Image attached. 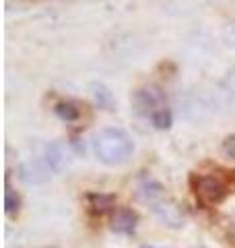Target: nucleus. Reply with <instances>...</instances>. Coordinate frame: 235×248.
<instances>
[{
    "mask_svg": "<svg viewBox=\"0 0 235 248\" xmlns=\"http://www.w3.org/2000/svg\"><path fill=\"white\" fill-rule=\"evenodd\" d=\"M19 207H21L19 195L11 188V186H6V192H4V211H6V215L19 213Z\"/></svg>",
    "mask_w": 235,
    "mask_h": 248,
    "instance_id": "6e6552de",
    "label": "nucleus"
},
{
    "mask_svg": "<svg viewBox=\"0 0 235 248\" xmlns=\"http://www.w3.org/2000/svg\"><path fill=\"white\" fill-rule=\"evenodd\" d=\"M91 201V207H93V211H105V209L112 207L114 203V197H103V195H91L89 197Z\"/></svg>",
    "mask_w": 235,
    "mask_h": 248,
    "instance_id": "ddd939ff",
    "label": "nucleus"
},
{
    "mask_svg": "<svg viewBox=\"0 0 235 248\" xmlns=\"http://www.w3.org/2000/svg\"><path fill=\"white\" fill-rule=\"evenodd\" d=\"M19 174H21V180L25 184H45L52 176V170L44 164V159H29L25 164H21L19 168Z\"/></svg>",
    "mask_w": 235,
    "mask_h": 248,
    "instance_id": "20e7f679",
    "label": "nucleus"
},
{
    "mask_svg": "<svg viewBox=\"0 0 235 248\" xmlns=\"http://www.w3.org/2000/svg\"><path fill=\"white\" fill-rule=\"evenodd\" d=\"M42 159H44V164L52 170V174L64 172V170L68 168V161H70L66 147L62 143H48L45 145L44 153H42Z\"/></svg>",
    "mask_w": 235,
    "mask_h": 248,
    "instance_id": "423d86ee",
    "label": "nucleus"
},
{
    "mask_svg": "<svg viewBox=\"0 0 235 248\" xmlns=\"http://www.w3.org/2000/svg\"><path fill=\"white\" fill-rule=\"evenodd\" d=\"M223 151L229 155L231 159H235V135H231V137H227L225 141H223Z\"/></svg>",
    "mask_w": 235,
    "mask_h": 248,
    "instance_id": "4468645a",
    "label": "nucleus"
},
{
    "mask_svg": "<svg viewBox=\"0 0 235 248\" xmlns=\"http://www.w3.org/2000/svg\"><path fill=\"white\" fill-rule=\"evenodd\" d=\"M151 122L155 124L157 128H169L171 126V112L167 110V108H163V110L155 112L151 116Z\"/></svg>",
    "mask_w": 235,
    "mask_h": 248,
    "instance_id": "9d476101",
    "label": "nucleus"
},
{
    "mask_svg": "<svg viewBox=\"0 0 235 248\" xmlns=\"http://www.w3.org/2000/svg\"><path fill=\"white\" fill-rule=\"evenodd\" d=\"M221 89H223L229 97H235V66H231L229 71L225 73L223 81H221Z\"/></svg>",
    "mask_w": 235,
    "mask_h": 248,
    "instance_id": "f8f14e48",
    "label": "nucleus"
},
{
    "mask_svg": "<svg viewBox=\"0 0 235 248\" xmlns=\"http://www.w3.org/2000/svg\"><path fill=\"white\" fill-rule=\"evenodd\" d=\"M221 40H223V44L227 46V48L235 50V19H231V21L223 27V31H221Z\"/></svg>",
    "mask_w": 235,
    "mask_h": 248,
    "instance_id": "9b49d317",
    "label": "nucleus"
},
{
    "mask_svg": "<svg viewBox=\"0 0 235 248\" xmlns=\"http://www.w3.org/2000/svg\"><path fill=\"white\" fill-rule=\"evenodd\" d=\"M93 153L105 166H122L134 153V141L124 128H101L93 139Z\"/></svg>",
    "mask_w": 235,
    "mask_h": 248,
    "instance_id": "f257e3e1",
    "label": "nucleus"
},
{
    "mask_svg": "<svg viewBox=\"0 0 235 248\" xmlns=\"http://www.w3.org/2000/svg\"><path fill=\"white\" fill-rule=\"evenodd\" d=\"M136 221H138V217L134 211H130V209H118L112 215V230L118 232V234H130L136 228Z\"/></svg>",
    "mask_w": 235,
    "mask_h": 248,
    "instance_id": "0eeeda50",
    "label": "nucleus"
},
{
    "mask_svg": "<svg viewBox=\"0 0 235 248\" xmlns=\"http://www.w3.org/2000/svg\"><path fill=\"white\" fill-rule=\"evenodd\" d=\"M134 102H136V108L138 110H147L148 114H155V112H159L163 110V104H165V95L161 93L159 87H153V85H148V87H143V89H138L136 91V95H134Z\"/></svg>",
    "mask_w": 235,
    "mask_h": 248,
    "instance_id": "39448f33",
    "label": "nucleus"
},
{
    "mask_svg": "<svg viewBox=\"0 0 235 248\" xmlns=\"http://www.w3.org/2000/svg\"><path fill=\"white\" fill-rule=\"evenodd\" d=\"M192 184H194L196 199H198L205 207L219 205L227 197V192H229V186H227V182L221 180L219 176H213V174H205V176L194 178Z\"/></svg>",
    "mask_w": 235,
    "mask_h": 248,
    "instance_id": "f03ea898",
    "label": "nucleus"
},
{
    "mask_svg": "<svg viewBox=\"0 0 235 248\" xmlns=\"http://www.w3.org/2000/svg\"><path fill=\"white\" fill-rule=\"evenodd\" d=\"M56 114H58V118H62V120H66V122H73V120H76L78 116H81V112H78V108H74L73 104H58L56 106Z\"/></svg>",
    "mask_w": 235,
    "mask_h": 248,
    "instance_id": "1a4fd4ad",
    "label": "nucleus"
},
{
    "mask_svg": "<svg viewBox=\"0 0 235 248\" xmlns=\"http://www.w3.org/2000/svg\"><path fill=\"white\" fill-rule=\"evenodd\" d=\"M229 240H231V244H235V223L229 228Z\"/></svg>",
    "mask_w": 235,
    "mask_h": 248,
    "instance_id": "2eb2a0df",
    "label": "nucleus"
},
{
    "mask_svg": "<svg viewBox=\"0 0 235 248\" xmlns=\"http://www.w3.org/2000/svg\"><path fill=\"white\" fill-rule=\"evenodd\" d=\"M143 248H153V246H143Z\"/></svg>",
    "mask_w": 235,
    "mask_h": 248,
    "instance_id": "dca6fc26",
    "label": "nucleus"
},
{
    "mask_svg": "<svg viewBox=\"0 0 235 248\" xmlns=\"http://www.w3.org/2000/svg\"><path fill=\"white\" fill-rule=\"evenodd\" d=\"M151 211L155 213V217L159 219L163 226H167V228H182L184 226V221H186V217L184 213L179 211V207L176 203H171V201H163L159 199L157 203L151 205Z\"/></svg>",
    "mask_w": 235,
    "mask_h": 248,
    "instance_id": "7ed1b4c3",
    "label": "nucleus"
}]
</instances>
